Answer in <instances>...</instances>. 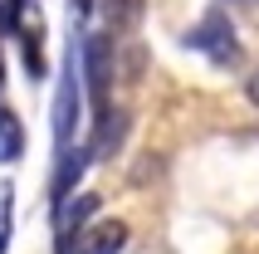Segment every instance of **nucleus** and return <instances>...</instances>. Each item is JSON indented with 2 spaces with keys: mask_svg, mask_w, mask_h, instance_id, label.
Masks as SVG:
<instances>
[{
  "mask_svg": "<svg viewBox=\"0 0 259 254\" xmlns=\"http://www.w3.org/2000/svg\"><path fill=\"white\" fill-rule=\"evenodd\" d=\"M54 152L59 147H73V132L83 122V64H78V44L69 39V54H64V69H59V88H54Z\"/></svg>",
  "mask_w": 259,
  "mask_h": 254,
  "instance_id": "1",
  "label": "nucleus"
},
{
  "mask_svg": "<svg viewBox=\"0 0 259 254\" xmlns=\"http://www.w3.org/2000/svg\"><path fill=\"white\" fill-rule=\"evenodd\" d=\"M78 64H83V83L98 108H108V78H113V44L108 34H88L78 39Z\"/></svg>",
  "mask_w": 259,
  "mask_h": 254,
  "instance_id": "3",
  "label": "nucleus"
},
{
  "mask_svg": "<svg viewBox=\"0 0 259 254\" xmlns=\"http://www.w3.org/2000/svg\"><path fill=\"white\" fill-rule=\"evenodd\" d=\"M25 156V127H20V117L0 103V166H10V161H20Z\"/></svg>",
  "mask_w": 259,
  "mask_h": 254,
  "instance_id": "6",
  "label": "nucleus"
},
{
  "mask_svg": "<svg viewBox=\"0 0 259 254\" xmlns=\"http://www.w3.org/2000/svg\"><path fill=\"white\" fill-rule=\"evenodd\" d=\"M69 10L73 15H88V10H93V0H69Z\"/></svg>",
  "mask_w": 259,
  "mask_h": 254,
  "instance_id": "8",
  "label": "nucleus"
},
{
  "mask_svg": "<svg viewBox=\"0 0 259 254\" xmlns=\"http://www.w3.org/2000/svg\"><path fill=\"white\" fill-rule=\"evenodd\" d=\"M122 244H127V225L98 220V225L73 230V244H64V254H122Z\"/></svg>",
  "mask_w": 259,
  "mask_h": 254,
  "instance_id": "4",
  "label": "nucleus"
},
{
  "mask_svg": "<svg viewBox=\"0 0 259 254\" xmlns=\"http://www.w3.org/2000/svg\"><path fill=\"white\" fill-rule=\"evenodd\" d=\"M0 83H5V73H0Z\"/></svg>",
  "mask_w": 259,
  "mask_h": 254,
  "instance_id": "9",
  "label": "nucleus"
},
{
  "mask_svg": "<svg viewBox=\"0 0 259 254\" xmlns=\"http://www.w3.org/2000/svg\"><path fill=\"white\" fill-rule=\"evenodd\" d=\"M191 49H201L205 59H215V64H240V44H235V25L225 10H205L201 25L186 34Z\"/></svg>",
  "mask_w": 259,
  "mask_h": 254,
  "instance_id": "2",
  "label": "nucleus"
},
{
  "mask_svg": "<svg viewBox=\"0 0 259 254\" xmlns=\"http://www.w3.org/2000/svg\"><path fill=\"white\" fill-rule=\"evenodd\" d=\"M88 147H59L54 152V181H49V196H54V205L64 196H73V186H78V176H83V166H88Z\"/></svg>",
  "mask_w": 259,
  "mask_h": 254,
  "instance_id": "5",
  "label": "nucleus"
},
{
  "mask_svg": "<svg viewBox=\"0 0 259 254\" xmlns=\"http://www.w3.org/2000/svg\"><path fill=\"white\" fill-rule=\"evenodd\" d=\"M137 10H142V0H108V25H113V29L132 25V20H137Z\"/></svg>",
  "mask_w": 259,
  "mask_h": 254,
  "instance_id": "7",
  "label": "nucleus"
}]
</instances>
